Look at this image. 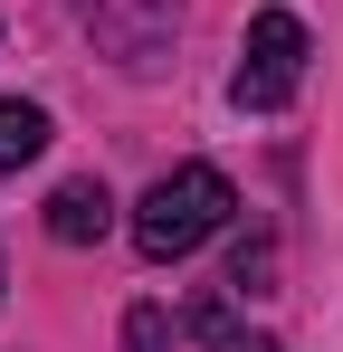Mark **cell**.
<instances>
[{
    "label": "cell",
    "instance_id": "cell-3",
    "mask_svg": "<svg viewBox=\"0 0 343 352\" xmlns=\"http://www.w3.org/2000/svg\"><path fill=\"white\" fill-rule=\"evenodd\" d=\"M105 229H114V190H105L96 172L48 190V238H57V248H96Z\"/></svg>",
    "mask_w": 343,
    "mask_h": 352
},
{
    "label": "cell",
    "instance_id": "cell-2",
    "mask_svg": "<svg viewBox=\"0 0 343 352\" xmlns=\"http://www.w3.org/2000/svg\"><path fill=\"white\" fill-rule=\"evenodd\" d=\"M305 58H315L305 19H295V10H258V19H248V48H238V76H229L238 115H277L286 96L305 86Z\"/></svg>",
    "mask_w": 343,
    "mask_h": 352
},
{
    "label": "cell",
    "instance_id": "cell-4",
    "mask_svg": "<svg viewBox=\"0 0 343 352\" xmlns=\"http://www.w3.org/2000/svg\"><path fill=\"white\" fill-rule=\"evenodd\" d=\"M39 153H48V105H29V96H0V172L39 162Z\"/></svg>",
    "mask_w": 343,
    "mask_h": 352
},
{
    "label": "cell",
    "instance_id": "cell-1",
    "mask_svg": "<svg viewBox=\"0 0 343 352\" xmlns=\"http://www.w3.org/2000/svg\"><path fill=\"white\" fill-rule=\"evenodd\" d=\"M229 210H238L229 172H210V162H181V172H163L143 200H134V248H143L153 267H172V257H191L200 238L220 229Z\"/></svg>",
    "mask_w": 343,
    "mask_h": 352
},
{
    "label": "cell",
    "instance_id": "cell-6",
    "mask_svg": "<svg viewBox=\"0 0 343 352\" xmlns=\"http://www.w3.org/2000/svg\"><path fill=\"white\" fill-rule=\"evenodd\" d=\"M210 352H277V343H267V333H220Z\"/></svg>",
    "mask_w": 343,
    "mask_h": 352
},
{
    "label": "cell",
    "instance_id": "cell-5",
    "mask_svg": "<svg viewBox=\"0 0 343 352\" xmlns=\"http://www.w3.org/2000/svg\"><path fill=\"white\" fill-rule=\"evenodd\" d=\"M172 343H181L172 305H134V314H124V352H172Z\"/></svg>",
    "mask_w": 343,
    "mask_h": 352
}]
</instances>
